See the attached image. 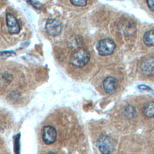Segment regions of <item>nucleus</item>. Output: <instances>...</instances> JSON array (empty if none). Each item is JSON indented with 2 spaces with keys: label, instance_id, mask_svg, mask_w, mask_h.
<instances>
[{
  "label": "nucleus",
  "instance_id": "nucleus-11",
  "mask_svg": "<svg viewBox=\"0 0 154 154\" xmlns=\"http://www.w3.org/2000/svg\"><path fill=\"white\" fill-rule=\"evenodd\" d=\"M70 2L74 5L83 7L87 4V0H70Z\"/></svg>",
  "mask_w": 154,
  "mask_h": 154
},
{
  "label": "nucleus",
  "instance_id": "nucleus-2",
  "mask_svg": "<svg viewBox=\"0 0 154 154\" xmlns=\"http://www.w3.org/2000/svg\"><path fill=\"white\" fill-rule=\"evenodd\" d=\"M116 47V46L114 41L109 38L99 40L96 46L99 54L102 56L111 55L115 51Z\"/></svg>",
  "mask_w": 154,
  "mask_h": 154
},
{
  "label": "nucleus",
  "instance_id": "nucleus-5",
  "mask_svg": "<svg viewBox=\"0 0 154 154\" xmlns=\"http://www.w3.org/2000/svg\"><path fill=\"white\" fill-rule=\"evenodd\" d=\"M57 133L52 126H46L42 129V140L46 144H51L57 140Z\"/></svg>",
  "mask_w": 154,
  "mask_h": 154
},
{
  "label": "nucleus",
  "instance_id": "nucleus-1",
  "mask_svg": "<svg viewBox=\"0 0 154 154\" xmlns=\"http://www.w3.org/2000/svg\"><path fill=\"white\" fill-rule=\"evenodd\" d=\"M90 58V54L86 49L78 48L72 54L70 62L75 67H81L88 63Z\"/></svg>",
  "mask_w": 154,
  "mask_h": 154
},
{
  "label": "nucleus",
  "instance_id": "nucleus-9",
  "mask_svg": "<svg viewBox=\"0 0 154 154\" xmlns=\"http://www.w3.org/2000/svg\"><path fill=\"white\" fill-rule=\"evenodd\" d=\"M143 41L147 46H154V29L147 31L144 35Z\"/></svg>",
  "mask_w": 154,
  "mask_h": 154
},
{
  "label": "nucleus",
  "instance_id": "nucleus-12",
  "mask_svg": "<svg viewBox=\"0 0 154 154\" xmlns=\"http://www.w3.org/2000/svg\"><path fill=\"white\" fill-rule=\"evenodd\" d=\"M148 7L152 10L154 11V0H146Z\"/></svg>",
  "mask_w": 154,
  "mask_h": 154
},
{
  "label": "nucleus",
  "instance_id": "nucleus-8",
  "mask_svg": "<svg viewBox=\"0 0 154 154\" xmlns=\"http://www.w3.org/2000/svg\"><path fill=\"white\" fill-rule=\"evenodd\" d=\"M117 85V80L113 76H108L103 81V88L108 94H112L116 91Z\"/></svg>",
  "mask_w": 154,
  "mask_h": 154
},
{
  "label": "nucleus",
  "instance_id": "nucleus-3",
  "mask_svg": "<svg viewBox=\"0 0 154 154\" xmlns=\"http://www.w3.org/2000/svg\"><path fill=\"white\" fill-rule=\"evenodd\" d=\"M97 146L102 153H109L114 149V143L112 139L106 135H101L97 140Z\"/></svg>",
  "mask_w": 154,
  "mask_h": 154
},
{
  "label": "nucleus",
  "instance_id": "nucleus-13",
  "mask_svg": "<svg viewBox=\"0 0 154 154\" xmlns=\"http://www.w3.org/2000/svg\"><path fill=\"white\" fill-rule=\"evenodd\" d=\"M139 88H141V89H143V90H144V89H146V90H150V88H149L148 87H147L146 85H145V87H144V85H140V86H139Z\"/></svg>",
  "mask_w": 154,
  "mask_h": 154
},
{
  "label": "nucleus",
  "instance_id": "nucleus-6",
  "mask_svg": "<svg viewBox=\"0 0 154 154\" xmlns=\"http://www.w3.org/2000/svg\"><path fill=\"white\" fill-rule=\"evenodd\" d=\"M6 22L8 31L11 34H17L20 32V26L15 16L10 13L6 14Z\"/></svg>",
  "mask_w": 154,
  "mask_h": 154
},
{
  "label": "nucleus",
  "instance_id": "nucleus-7",
  "mask_svg": "<svg viewBox=\"0 0 154 154\" xmlns=\"http://www.w3.org/2000/svg\"><path fill=\"white\" fill-rule=\"evenodd\" d=\"M141 71L146 76H151L154 74V58H147L144 59L140 66Z\"/></svg>",
  "mask_w": 154,
  "mask_h": 154
},
{
  "label": "nucleus",
  "instance_id": "nucleus-10",
  "mask_svg": "<svg viewBox=\"0 0 154 154\" xmlns=\"http://www.w3.org/2000/svg\"><path fill=\"white\" fill-rule=\"evenodd\" d=\"M143 114L147 117H154V100H151L145 105L143 109Z\"/></svg>",
  "mask_w": 154,
  "mask_h": 154
},
{
  "label": "nucleus",
  "instance_id": "nucleus-4",
  "mask_svg": "<svg viewBox=\"0 0 154 154\" xmlns=\"http://www.w3.org/2000/svg\"><path fill=\"white\" fill-rule=\"evenodd\" d=\"M46 30L47 32L52 36H55L60 34L62 31L63 25L61 22L56 19H49L46 23Z\"/></svg>",
  "mask_w": 154,
  "mask_h": 154
}]
</instances>
